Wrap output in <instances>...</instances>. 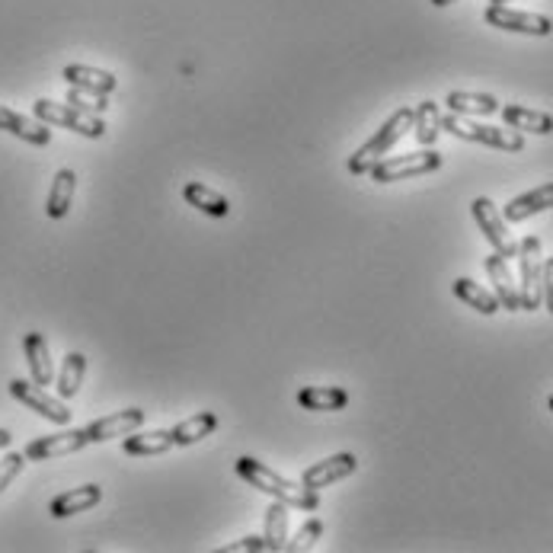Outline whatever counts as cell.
Returning <instances> with one entry per match:
<instances>
[{
  "instance_id": "obj_34",
  "label": "cell",
  "mask_w": 553,
  "mask_h": 553,
  "mask_svg": "<svg viewBox=\"0 0 553 553\" xmlns=\"http://www.w3.org/2000/svg\"><path fill=\"white\" fill-rule=\"evenodd\" d=\"M237 550H247V553H269L266 538H243V541H234V544L224 547V553H237Z\"/></svg>"
},
{
  "instance_id": "obj_17",
  "label": "cell",
  "mask_w": 553,
  "mask_h": 553,
  "mask_svg": "<svg viewBox=\"0 0 553 553\" xmlns=\"http://www.w3.org/2000/svg\"><path fill=\"white\" fill-rule=\"evenodd\" d=\"M23 349H26V362L32 371V381L39 387H48L55 381V365H52V352H48V343L42 333H26L23 336Z\"/></svg>"
},
{
  "instance_id": "obj_26",
  "label": "cell",
  "mask_w": 553,
  "mask_h": 553,
  "mask_svg": "<svg viewBox=\"0 0 553 553\" xmlns=\"http://www.w3.org/2000/svg\"><path fill=\"white\" fill-rule=\"evenodd\" d=\"M84 374H87V355L84 352H68L61 362V371H58V397L61 400H71L80 384H84Z\"/></svg>"
},
{
  "instance_id": "obj_16",
  "label": "cell",
  "mask_w": 553,
  "mask_h": 553,
  "mask_svg": "<svg viewBox=\"0 0 553 553\" xmlns=\"http://www.w3.org/2000/svg\"><path fill=\"white\" fill-rule=\"evenodd\" d=\"M61 77L68 80L71 87H77V90L100 93V96H109L112 90L119 87L116 74L100 71V68H87V64H68V68L61 71Z\"/></svg>"
},
{
  "instance_id": "obj_25",
  "label": "cell",
  "mask_w": 553,
  "mask_h": 553,
  "mask_svg": "<svg viewBox=\"0 0 553 553\" xmlns=\"http://www.w3.org/2000/svg\"><path fill=\"white\" fill-rule=\"evenodd\" d=\"M413 135L422 148H432L435 138L442 135V112H438V106L432 100L419 103L413 109Z\"/></svg>"
},
{
  "instance_id": "obj_5",
  "label": "cell",
  "mask_w": 553,
  "mask_h": 553,
  "mask_svg": "<svg viewBox=\"0 0 553 553\" xmlns=\"http://www.w3.org/2000/svg\"><path fill=\"white\" fill-rule=\"evenodd\" d=\"M442 167V154L438 151H416V154H403V157H381L378 164L368 170L374 183H400L410 180V176H426Z\"/></svg>"
},
{
  "instance_id": "obj_29",
  "label": "cell",
  "mask_w": 553,
  "mask_h": 553,
  "mask_svg": "<svg viewBox=\"0 0 553 553\" xmlns=\"http://www.w3.org/2000/svg\"><path fill=\"white\" fill-rule=\"evenodd\" d=\"M263 538H266L269 553L285 550V544H288V506L285 502L272 499V506L266 509V534Z\"/></svg>"
},
{
  "instance_id": "obj_20",
  "label": "cell",
  "mask_w": 553,
  "mask_h": 553,
  "mask_svg": "<svg viewBox=\"0 0 553 553\" xmlns=\"http://www.w3.org/2000/svg\"><path fill=\"white\" fill-rule=\"evenodd\" d=\"M349 403V394L343 387H301L298 406L311 413H336Z\"/></svg>"
},
{
  "instance_id": "obj_19",
  "label": "cell",
  "mask_w": 553,
  "mask_h": 553,
  "mask_svg": "<svg viewBox=\"0 0 553 553\" xmlns=\"http://www.w3.org/2000/svg\"><path fill=\"white\" fill-rule=\"evenodd\" d=\"M502 119H506L509 128L515 132H534V135H550L553 132V116L550 112H538V109H528V106H502Z\"/></svg>"
},
{
  "instance_id": "obj_28",
  "label": "cell",
  "mask_w": 553,
  "mask_h": 553,
  "mask_svg": "<svg viewBox=\"0 0 553 553\" xmlns=\"http://www.w3.org/2000/svg\"><path fill=\"white\" fill-rule=\"evenodd\" d=\"M451 288H454V295H458L464 304H470L474 311H480V314H486V317L499 311V298L493 295V291L480 288L474 279H458Z\"/></svg>"
},
{
  "instance_id": "obj_18",
  "label": "cell",
  "mask_w": 553,
  "mask_h": 553,
  "mask_svg": "<svg viewBox=\"0 0 553 553\" xmlns=\"http://www.w3.org/2000/svg\"><path fill=\"white\" fill-rule=\"evenodd\" d=\"M486 275H490L493 295L499 298V304L506 307V311H522V298H518V288L512 285V272H509L506 259H502L499 253L486 256Z\"/></svg>"
},
{
  "instance_id": "obj_6",
  "label": "cell",
  "mask_w": 553,
  "mask_h": 553,
  "mask_svg": "<svg viewBox=\"0 0 553 553\" xmlns=\"http://www.w3.org/2000/svg\"><path fill=\"white\" fill-rule=\"evenodd\" d=\"M518 269H522V285H518V298H522V311H538L541 304V272H544V256H541V240L525 237L518 243Z\"/></svg>"
},
{
  "instance_id": "obj_13",
  "label": "cell",
  "mask_w": 553,
  "mask_h": 553,
  "mask_svg": "<svg viewBox=\"0 0 553 553\" xmlns=\"http://www.w3.org/2000/svg\"><path fill=\"white\" fill-rule=\"evenodd\" d=\"M0 132H10L26 144H36V148H45V144L52 141V132H48L45 122L20 116V112H13L7 106H0Z\"/></svg>"
},
{
  "instance_id": "obj_2",
  "label": "cell",
  "mask_w": 553,
  "mask_h": 553,
  "mask_svg": "<svg viewBox=\"0 0 553 553\" xmlns=\"http://www.w3.org/2000/svg\"><path fill=\"white\" fill-rule=\"evenodd\" d=\"M410 128H413V109L403 106V109H397L394 116H390V119L378 128V132H374V135L362 144L359 151H355V154L349 157V164H346L349 173H352V176H365L390 148H394V144H397L406 132H410Z\"/></svg>"
},
{
  "instance_id": "obj_33",
  "label": "cell",
  "mask_w": 553,
  "mask_h": 553,
  "mask_svg": "<svg viewBox=\"0 0 553 553\" xmlns=\"http://www.w3.org/2000/svg\"><path fill=\"white\" fill-rule=\"evenodd\" d=\"M541 301L547 304V311L553 314V256L544 259V272H541Z\"/></svg>"
},
{
  "instance_id": "obj_30",
  "label": "cell",
  "mask_w": 553,
  "mask_h": 553,
  "mask_svg": "<svg viewBox=\"0 0 553 553\" xmlns=\"http://www.w3.org/2000/svg\"><path fill=\"white\" fill-rule=\"evenodd\" d=\"M320 534H323V522H320V518H307V522L298 528L295 538H288L285 550H291V553H298V550H311V547L317 544Z\"/></svg>"
},
{
  "instance_id": "obj_14",
  "label": "cell",
  "mask_w": 553,
  "mask_h": 553,
  "mask_svg": "<svg viewBox=\"0 0 553 553\" xmlns=\"http://www.w3.org/2000/svg\"><path fill=\"white\" fill-rule=\"evenodd\" d=\"M547 208H553V183H541V186H534L531 192L512 199L506 208H502V218L518 224V221H525L531 215H541V211H547Z\"/></svg>"
},
{
  "instance_id": "obj_11",
  "label": "cell",
  "mask_w": 553,
  "mask_h": 553,
  "mask_svg": "<svg viewBox=\"0 0 553 553\" xmlns=\"http://www.w3.org/2000/svg\"><path fill=\"white\" fill-rule=\"evenodd\" d=\"M355 470H359V458L355 454H333V458H323L320 464H311L301 474V483L307 486V490H327L330 483H339L352 477Z\"/></svg>"
},
{
  "instance_id": "obj_3",
  "label": "cell",
  "mask_w": 553,
  "mask_h": 553,
  "mask_svg": "<svg viewBox=\"0 0 553 553\" xmlns=\"http://www.w3.org/2000/svg\"><path fill=\"white\" fill-rule=\"evenodd\" d=\"M442 132H451L454 138H464V141L486 144V148H496V151L518 154L525 148V135L515 132V128L512 132H506V128H496V125H477V122H470L467 116H458V112L442 116Z\"/></svg>"
},
{
  "instance_id": "obj_7",
  "label": "cell",
  "mask_w": 553,
  "mask_h": 553,
  "mask_svg": "<svg viewBox=\"0 0 553 553\" xmlns=\"http://www.w3.org/2000/svg\"><path fill=\"white\" fill-rule=\"evenodd\" d=\"M10 397L20 400L23 406H29V410L39 413L42 419L55 422V426H68V422H71V410L61 403V397H48L36 381L13 378L10 381Z\"/></svg>"
},
{
  "instance_id": "obj_21",
  "label": "cell",
  "mask_w": 553,
  "mask_h": 553,
  "mask_svg": "<svg viewBox=\"0 0 553 553\" xmlns=\"http://www.w3.org/2000/svg\"><path fill=\"white\" fill-rule=\"evenodd\" d=\"M215 429H218V413L202 410V413H195V416L183 419L180 426H176L170 435H173V445L189 448V445H195V442H202V438H208Z\"/></svg>"
},
{
  "instance_id": "obj_38",
  "label": "cell",
  "mask_w": 553,
  "mask_h": 553,
  "mask_svg": "<svg viewBox=\"0 0 553 553\" xmlns=\"http://www.w3.org/2000/svg\"><path fill=\"white\" fill-rule=\"evenodd\" d=\"M550 413H553V397H550Z\"/></svg>"
},
{
  "instance_id": "obj_1",
  "label": "cell",
  "mask_w": 553,
  "mask_h": 553,
  "mask_svg": "<svg viewBox=\"0 0 553 553\" xmlns=\"http://www.w3.org/2000/svg\"><path fill=\"white\" fill-rule=\"evenodd\" d=\"M237 474L247 480L253 490L285 502L288 509H298V512H317L320 509V493L317 490H307L304 483L298 486V483L285 480L282 474H275L272 467L259 464L256 458H237Z\"/></svg>"
},
{
  "instance_id": "obj_24",
  "label": "cell",
  "mask_w": 553,
  "mask_h": 553,
  "mask_svg": "<svg viewBox=\"0 0 553 553\" xmlns=\"http://www.w3.org/2000/svg\"><path fill=\"white\" fill-rule=\"evenodd\" d=\"M183 195H186V202L192 208L205 211V215H211V218H227V215H231V202H227L221 192L208 189L202 183H186L183 186Z\"/></svg>"
},
{
  "instance_id": "obj_36",
  "label": "cell",
  "mask_w": 553,
  "mask_h": 553,
  "mask_svg": "<svg viewBox=\"0 0 553 553\" xmlns=\"http://www.w3.org/2000/svg\"><path fill=\"white\" fill-rule=\"evenodd\" d=\"M429 4H435V7H451V4H458V0H429Z\"/></svg>"
},
{
  "instance_id": "obj_27",
  "label": "cell",
  "mask_w": 553,
  "mask_h": 553,
  "mask_svg": "<svg viewBox=\"0 0 553 553\" xmlns=\"http://www.w3.org/2000/svg\"><path fill=\"white\" fill-rule=\"evenodd\" d=\"M173 448V435L170 432H141V435H128L125 438V454H135V458H157V454H167Z\"/></svg>"
},
{
  "instance_id": "obj_23",
  "label": "cell",
  "mask_w": 553,
  "mask_h": 553,
  "mask_svg": "<svg viewBox=\"0 0 553 553\" xmlns=\"http://www.w3.org/2000/svg\"><path fill=\"white\" fill-rule=\"evenodd\" d=\"M74 189H77V173L74 170H58L55 183H52V192H48V202H45L48 218L61 221L64 215H68L71 202H74Z\"/></svg>"
},
{
  "instance_id": "obj_15",
  "label": "cell",
  "mask_w": 553,
  "mask_h": 553,
  "mask_svg": "<svg viewBox=\"0 0 553 553\" xmlns=\"http://www.w3.org/2000/svg\"><path fill=\"white\" fill-rule=\"evenodd\" d=\"M103 499V490L96 483H87V486H77V490H68L52 499V506H48V512H52V518H71V515H80L87 512L93 506H100Z\"/></svg>"
},
{
  "instance_id": "obj_35",
  "label": "cell",
  "mask_w": 553,
  "mask_h": 553,
  "mask_svg": "<svg viewBox=\"0 0 553 553\" xmlns=\"http://www.w3.org/2000/svg\"><path fill=\"white\" fill-rule=\"evenodd\" d=\"M10 442H13V435H10L7 429H0V451H7V448H10Z\"/></svg>"
},
{
  "instance_id": "obj_37",
  "label": "cell",
  "mask_w": 553,
  "mask_h": 553,
  "mask_svg": "<svg viewBox=\"0 0 553 553\" xmlns=\"http://www.w3.org/2000/svg\"><path fill=\"white\" fill-rule=\"evenodd\" d=\"M490 4H509V0H490Z\"/></svg>"
},
{
  "instance_id": "obj_12",
  "label": "cell",
  "mask_w": 553,
  "mask_h": 553,
  "mask_svg": "<svg viewBox=\"0 0 553 553\" xmlns=\"http://www.w3.org/2000/svg\"><path fill=\"white\" fill-rule=\"evenodd\" d=\"M144 410L138 406H128L122 413H112V416H103V419H93L87 426V435L90 442H109V438H119V435H132L135 429L144 426Z\"/></svg>"
},
{
  "instance_id": "obj_32",
  "label": "cell",
  "mask_w": 553,
  "mask_h": 553,
  "mask_svg": "<svg viewBox=\"0 0 553 553\" xmlns=\"http://www.w3.org/2000/svg\"><path fill=\"white\" fill-rule=\"evenodd\" d=\"M23 467H26V454H20V451H10V454L0 458V493H4L16 477H20Z\"/></svg>"
},
{
  "instance_id": "obj_8",
  "label": "cell",
  "mask_w": 553,
  "mask_h": 553,
  "mask_svg": "<svg viewBox=\"0 0 553 553\" xmlns=\"http://www.w3.org/2000/svg\"><path fill=\"white\" fill-rule=\"evenodd\" d=\"M470 211H474V218L480 224L483 237L490 240V247L502 256V259H512L518 253V243L509 237L506 231V218H502V211L490 202V199H474V205H470Z\"/></svg>"
},
{
  "instance_id": "obj_4",
  "label": "cell",
  "mask_w": 553,
  "mask_h": 553,
  "mask_svg": "<svg viewBox=\"0 0 553 553\" xmlns=\"http://www.w3.org/2000/svg\"><path fill=\"white\" fill-rule=\"evenodd\" d=\"M32 112L36 119L45 125H61L68 132H77L84 138H103L106 135V125L100 116H90V112H80L71 103H52V100H36L32 103Z\"/></svg>"
},
{
  "instance_id": "obj_31",
  "label": "cell",
  "mask_w": 553,
  "mask_h": 553,
  "mask_svg": "<svg viewBox=\"0 0 553 553\" xmlns=\"http://www.w3.org/2000/svg\"><path fill=\"white\" fill-rule=\"evenodd\" d=\"M68 103H71V106H77L80 112H90V116H100V112L109 106V103H106V96H100V93H87V90H77V87H71Z\"/></svg>"
},
{
  "instance_id": "obj_22",
  "label": "cell",
  "mask_w": 553,
  "mask_h": 553,
  "mask_svg": "<svg viewBox=\"0 0 553 553\" xmlns=\"http://www.w3.org/2000/svg\"><path fill=\"white\" fill-rule=\"evenodd\" d=\"M445 106L451 112H458V116H493V112H499V100L490 93H467V90H454L448 93Z\"/></svg>"
},
{
  "instance_id": "obj_10",
  "label": "cell",
  "mask_w": 553,
  "mask_h": 553,
  "mask_svg": "<svg viewBox=\"0 0 553 553\" xmlns=\"http://www.w3.org/2000/svg\"><path fill=\"white\" fill-rule=\"evenodd\" d=\"M486 23L506 32H525V36H550L553 23L541 13H525V10H512L506 4H490L486 7Z\"/></svg>"
},
{
  "instance_id": "obj_9",
  "label": "cell",
  "mask_w": 553,
  "mask_h": 553,
  "mask_svg": "<svg viewBox=\"0 0 553 553\" xmlns=\"http://www.w3.org/2000/svg\"><path fill=\"white\" fill-rule=\"evenodd\" d=\"M87 445H93L87 429H68V432H58V435L32 438L23 454H26L29 461H52V458H64V454L84 451Z\"/></svg>"
}]
</instances>
